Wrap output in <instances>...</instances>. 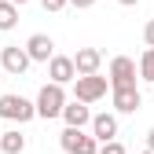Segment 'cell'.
<instances>
[{
	"label": "cell",
	"instance_id": "18",
	"mask_svg": "<svg viewBox=\"0 0 154 154\" xmlns=\"http://www.w3.org/2000/svg\"><path fill=\"white\" fill-rule=\"evenodd\" d=\"M41 4H44V11H63L70 0H41Z\"/></svg>",
	"mask_w": 154,
	"mask_h": 154
},
{
	"label": "cell",
	"instance_id": "23",
	"mask_svg": "<svg viewBox=\"0 0 154 154\" xmlns=\"http://www.w3.org/2000/svg\"><path fill=\"white\" fill-rule=\"evenodd\" d=\"M140 154H150V150H140Z\"/></svg>",
	"mask_w": 154,
	"mask_h": 154
},
{
	"label": "cell",
	"instance_id": "24",
	"mask_svg": "<svg viewBox=\"0 0 154 154\" xmlns=\"http://www.w3.org/2000/svg\"><path fill=\"white\" fill-rule=\"evenodd\" d=\"M0 136H4V132H0Z\"/></svg>",
	"mask_w": 154,
	"mask_h": 154
},
{
	"label": "cell",
	"instance_id": "6",
	"mask_svg": "<svg viewBox=\"0 0 154 154\" xmlns=\"http://www.w3.org/2000/svg\"><path fill=\"white\" fill-rule=\"evenodd\" d=\"M29 51H26V44L18 48V44H4L0 48V70L4 73H11V77H22L26 70H29Z\"/></svg>",
	"mask_w": 154,
	"mask_h": 154
},
{
	"label": "cell",
	"instance_id": "15",
	"mask_svg": "<svg viewBox=\"0 0 154 154\" xmlns=\"http://www.w3.org/2000/svg\"><path fill=\"white\" fill-rule=\"evenodd\" d=\"M140 77H143L147 85H154V48H147L140 55Z\"/></svg>",
	"mask_w": 154,
	"mask_h": 154
},
{
	"label": "cell",
	"instance_id": "17",
	"mask_svg": "<svg viewBox=\"0 0 154 154\" xmlns=\"http://www.w3.org/2000/svg\"><path fill=\"white\" fill-rule=\"evenodd\" d=\"M143 44H147V48H154V18L143 26Z\"/></svg>",
	"mask_w": 154,
	"mask_h": 154
},
{
	"label": "cell",
	"instance_id": "4",
	"mask_svg": "<svg viewBox=\"0 0 154 154\" xmlns=\"http://www.w3.org/2000/svg\"><path fill=\"white\" fill-rule=\"evenodd\" d=\"M140 63L136 59H128V55H114L110 59V70H106V77H110V88H136V81H140Z\"/></svg>",
	"mask_w": 154,
	"mask_h": 154
},
{
	"label": "cell",
	"instance_id": "16",
	"mask_svg": "<svg viewBox=\"0 0 154 154\" xmlns=\"http://www.w3.org/2000/svg\"><path fill=\"white\" fill-rule=\"evenodd\" d=\"M99 154H128V150H125V143H121V140H110V143H103V147H99Z\"/></svg>",
	"mask_w": 154,
	"mask_h": 154
},
{
	"label": "cell",
	"instance_id": "5",
	"mask_svg": "<svg viewBox=\"0 0 154 154\" xmlns=\"http://www.w3.org/2000/svg\"><path fill=\"white\" fill-rule=\"evenodd\" d=\"M59 147L66 154H99V140L92 132H85V128H63Z\"/></svg>",
	"mask_w": 154,
	"mask_h": 154
},
{
	"label": "cell",
	"instance_id": "2",
	"mask_svg": "<svg viewBox=\"0 0 154 154\" xmlns=\"http://www.w3.org/2000/svg\"><path fill=\"white\" fill-rule=\"evenodd\" d=\"M37 118V103L26 99L18 92H4L0 95V121H11V125H26Z\"/></svg>",
	"mask_w": 154,
	"mask_h": 154
},
{
	"label": "cell",
	"instance_id": "21",
	"mask_svg": "<svg viewBox=\"0 0 154 154\" xmlns=\"http://www.w3.org/2000/svg\"><path fill=\"white\" fill-rule=\"evenodd\" d=\"M118 4H125V8H136V4H140V0H118Z\"/></svg>",
	"mask_w": 154,
	"mask_h": 154
},
{
	"label": "cell",
	"instance_id": "10",
	"mask_svg": "<svg viewBox=\"0 0 154 154\" xmlns=\"http://www.w3.org/2000/svg\"><path fill=\"white\" fill-rule=\"evenodd\" d=\"M26 51H29L33 63H44V66H48V63L55 59V41H51L48 33H33L29 41H26Z\"/></svg>",
	"mask_w": 154,
	"mask_h": 154
},
{
	"label": "cell",
	"instance_id": "12",
	"mask_svg": "<svg viewBox=\"0 0 154 154\" xmlns=\"http://www.w3.org/2000/svg\"><path fill=\"white\" fill-rule=\"evenodd\" d=\"M92 118H95V114H92L85 103H77V99H70V103H66V110H63L66 128H92Z\"/></svg>",
	"mask_w": 154,
	"mask_h": 154
},
{
	"label": "cell",
	"instance_id": "1",
	"mask_svg": "<svg viewBox=\"0 0 154 154\" xmlns=\"http://www.w3.org/2000/svg\"><path fill=\"white\" fill-rule=\"evenodd\" d=\"M37 118H44V121H51V118H63V110H66V103H70V95H66V88L63 85H41V92H37Z\"/></svg>",
	"mask_w": 154,
	"mask_h": 154
},
{
	"label": "cell",
	"instance_id": "13",
	"mask_svg": "<svg viewBox=\"0 0 154 154\" xmlns=\"http://www.w3.org/2000/svg\"><path fill=\"white\" fill-rule=\"evenodd\" d=\"M0 150H4V154H22L26 150V136L18 128H8L4 136H0Z\"/></svg>",
	"mask_w": 154,
	"mask_h": 154
},
{
	"label": "cell",
	"instance_id": "9",
	"mask_svg": "<svg viewBox=\"0 0 154 154\" xmlns=\"http://www.w3.org/2000/svg\"><path fill=\"white\" fill-rule=\"evenodd\" d=\"M88 132H92L95 140H99V147H103V143H110V140H118V114H114V110H103V114H95Z\"/></svg>",
	"mask_w": 154,
	"mask_h": 154
},
{
	"label": "cell",
	"instance_id": "11",
	"mask_svg": "<svg viewBox=\"0 0 154 154\" xmlns=\"http://www.w3.org/2000/svg\"><path fill=\"white\" fill-rule=\"evenodd\" d=\"M73 66H77V77H92V73H99V66H103V51H99V48H77Z\"/></svg>",
	"mask_w": 154,
	"mask_h": 154
},
{
	"label": "cell",
	"instance_id": "7",
	"mask_svg": "<svg viewBox=\"0 0 154 154\" xmlns=\"http://www.w3.org/2000/svg\"><path fill=\"white\" fill-rule=\"evenodd\" d=\"M110 106H114V114H136L143 106V92L140 88H110Z\"/></svg>",
	"mask_w": 154,
	"mask_h": 154
},
{
	"label": "cell",
	"instance_id": "20",
	"mask_svg": "<svg viewBox=\"0 0 154 154\" xmlns=\"http://www.w3.org/2000/svg\"><path fill=\"white\" fill-rule=\"evenodd\" d=\"M147 150H150V154H154V128H150V132H147Z\"/></svg>",
	"mask_w": 154,
	"mask_h": 154
},
{
	"label": "cell",
	"instance_id": "19",
	"mask_svg": "<svg viewBox=\"0 0 154 154\" xmlns=\"http://www.w3.org/2000/svg\"><path fill=\"white\" fill-rule=\"evenodd\" d=\"M92 4H95V0H70V8H81V11H85V8H92Z\"/></svg>",
	"mask_w": 154,
	"mask_h": 154
},
{
	"label": "cell",
	"instance_id": "8",
	"mask_svg": "<svg viewBox=\"0 0 154 154\" xmlns=\"http://www.w3.org/2000/svg\"><path fill=\"white\" fill-rule=\"evenodd\" d=\"M48 81L51 85H73L77 81V66H73V55H55V59L48 63Z\"/></svg>",
	"mask_w": 154,
	"mask_h": 154
},
{
	"label": "cell",
	"instance_id": "3",
	"mask_svg": "<svg viewBox=\"0 0 154 154\" xmlns=\"http://www.w3.org/2000/svg\"><path fill=\"white\" fill-rule=\"evenodd\" d=\"M106 92H110V77H103V73L77 77V81H73V99H77V103H85V106L106 99Z\"/></svg>",
	"mask_w": 154,
	"mask_h": 154
},
{
	"label": "cell",
	"instance_id": "14",
	"mask_svg": "<svg viewBox=\"0 0 154 154\" xmlns=\"http://www.w3.org/2000/svg\"><path fill=\"white\" fill-rule=\"evenodd\" d=\"M18 26V8L11 4V0H0V33H8Z\"/></svg>",
	"mask_w": 154,
	"mask_h": 154
},
{
	"label": "cell",
	"instance_id": "22",
	"mask_svg": "<svg viewBox=\"0 0 154 154\" xmlns=\"http://www.w3.org/2000/svg\"><path fill=\"white\" fill-rule=\"evenodd\" d=\"M11 4H15V8H22V4H29V0H11Z\"/></svg>",
	"mask_w": 154,
	"mask_h": 154
}]
</instances>
